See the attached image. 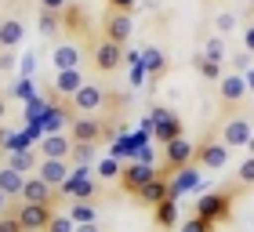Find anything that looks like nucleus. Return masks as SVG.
I'll list each match as a JSON object with an SVG mask.
<instances>
[{
	"instance_id": "14",
	"label": "nucleus",
	"mask_w": 254,
	"mask_h": 232,
	"mask_svg": "<svg viewBox=\"0 0 254 232\" xmlns=\"http://www.w3.org/2000/svg\"><path fill=\"white\" fill-rule=\"evenodd\" d=\"M196 185H200V167H196V164L175 171L167 178V200H178V196H186L189 189H196Z\"/></svg>"
},
{
	"instance_id": "35",
	"label": "nucleus",
	"mask_w": 254,
	"mask_h": 232,
	"mask_svg": "<svg viewBox=\"0 0 254 232\" xmlns=\"http://www.w3.org/2000/svg\"><path fill=\"white\" fill-rule=\"evenodd\" d=\"M0 232H26V229H22V222L15 218V211H11V214L0 218Z\"/></svg>"
},
{
	"instance_id": "43",
	"label": "nucleus",
	"mask_w": 254,
	"mask_h": 232,
	"mask_svg": "<svg viewBox=\"0 0 254 232\" xmlns=\"http://www.w3.org/2000/svg\"><path fill=\"white\" fill-rule=\"evenodd\" d=\"M0 120H4V98H0Z\"/></svg>"
},
{
	"instance_id": "44",
	"label": "nucleus",
	"mask_w": 254,
	"mask_h": 232,
	"mask_svg": "<svg viewBox=\"0 0 254 232\" xmlns=\"http://www.w3.org/2000/svg\"><path fill=\"white\" fill-rule=\"evenodd\" d=\"M145 7H156V0H145Z\"/></svg>"
},
{
	"instance_id": "29",
	"label": "nucleus",
	"mask_w": 254,
	"mask_h": 232,
	"mask_svg": "<svg viewBox=\"0 0 254 232\" xmlns=\"http://www.w3.org/2000/svg\"><path fill=\"white\" fill-rule=\"evenodd\" d=\"M62 29V15H51V11H40V33L44 37H55Z\"/></svg>"
},
{
	"instance_id": "3",
	"label": "nucleus",
	"mask_w": 254,
	"mask_h": 232,
	"mask_svg": "<svg viewBox=\"0 0 254 232\" xmlns=\"http://www.w3.org/2000/svg\"><path fill=\"white\" fill-rule=\"evenodd\" d=\"M106 106H109V95H106V87H98V84H84L69 98V113H76V116H98Z\"/></svg>"
},
{
	"instance_id": "28",
	"label": "nucleus",
	"mask_w": 254,
	"mask_h": 232,
	"mask_svg": "<svg viewBox=\"0 0 254 232\" xmlns=\"http://www.w3.org/2000/svg\"><path fill=\"white\" fill-rule=\"evenodd\" d=\"M196 69H200V76L203 80H214V84H218V80H222L225 73H222V62H211V58H196Z\"/></svg>"
},
{
	"instance_id": "23",
	"label": "nucleus",
	"mask_w": 254,
	"mask_h": 232,
	"mask_svg": "<svg viewBox=\"0 0 254 232\" xmlns=\"http://www.w3.org/2000/svg\"><path fill=\"white\" fill-rule=\"evenodd\" d=\"M7 167H15L18 174H33L40 167V160L29 153V149H11V160H7Z\"/></svg>"
},
{
	"instance_id": "7",
	"label": "nucleus",
	"mask_w": 254,
	"mask_h": 232,
	"mask_svg": "<svg viewBox=\"0 0 254 232\" xmlns=\"http://www.w3.org/2000/svg\"><path fill=\"white\" fill-rule=\"evenodd\" d=\"M62 200V192L55 189V185H48L44 178H26V185H22V203H40V207H55Z\"/></svg>"
},
{
	"instance_id": "4",
	"label": "nucleus",
	"mask_w": 254,
	"mask_h": 232,
	"mask_svg": "<svg viewBox=\"0 0 254 232\" xmlns=\"http://www.w3.org/2000/svg\"><path fill=\"white\" fill-rule=\"evenodd\" d=\"M124 58H127L124 48L113 44V40H106V37L91 44V65H95L98 73H117V69L124 65Z\"/></svg>"
},
{
	"instance_id": "15",
	"label": "nucleus",
	"mask_w": 254,
	"mask_h": 232,
	"mask_svg": "<svg viewBox=\"0 0 254 232\" xmlns=\"http://www.w3.org/2000/svg\"><path fill=\"white\" fill-rule=\"evenodd\" d=\"M51 62H55V73H65V69H80L84 62V48L76 40H62L59 48L51 51Z\"/></svg>"
},
{
	"instance_id": "34",
	"label": "nucleus",
	"mask_w": 254,
	"mask_h": 232,
	"mask_svg": "<svg viewBox=\"0 0 254 232\" xmlns=\"http://www.w3.org/2000/svg\"><path fill=\"white\" fill-rule=\"evenodd\" d=\"M120 171H124L120 160H102V164H98V174H102V178H117Z\"/></svg>"
},
{
	"instance_id": "46",
	"label": "nucleus",
	"mask_w": 254,
	"mask_h": 232,
	"mask_svg": "<svg viewBox=\"0 0 254 232\" xmlns=\"http://www.w3.org/2000/svg\"><path fill=\"white\" fill-rule=\"evenodd\" d=\"M251 4H254V0H251Z\"/></svg>"
},
{
	"instance_id": "18",
	"label": "nucleus",
	"mask_w": 254,
	"mask_h": 232,
	"mask_svg": "<svg viewBox=\"0 0 254 232\" xmlns=\"http://www.w3.org/2000/svg\"><path fill=\"white\" fill-rule=\"evenodd\" d=\"M73 138L69 134H44L40 138V160H69Z\"/></svg>"
},
{
	"instance_id": "31",
	"label": "nucleus",
	"mask_w": 254,
	"mask_h": 232,
	"mask_svg": "<svg viewBox=\"0 0 254 232\" xmlns=\"http://www.w3.org/2000/svg\"><path fill=\"white\" fill-rule=\"evenodd\" d=\"M44 232H76V225H73V218H69V214H55L51 225L44 229Z\"/></svg>"
},
{
	"instance_id": "26",
	"label": "nucleus",
	"mask_w": 254,
	"mask_h": 232,
	"mask_svg": "<svg viewBox=\"0 0 254 232\" xmlns=\"http://www.w3.org/2000/svg\"><path fill=\"white\" fill-rule=\"evenodd\" d=\"M175 222H178V200H164L156 207V225L160 229H171Z\"/></svg>"
},
{
	"instance_id": "45",
	"label": "nucleus",
	"mask_w": 254,
	"mask_h": 232,
	"mask_svg": "<svg viewBox=\"0 0 254 232\" xmlns=\"http://www.w3.org/2000/svg\"><path fill=\"white\" fill-rule=\"evenodd\" d=\"M4 200H7V196H4V192H0V207H4Z\"/></svg>"
},
{
	"instance_id": "6",
	"label": "nucleus",
	"mask_w": 254,
	"mask_h": 232,
	"mask_svg": "<svg viewBox=\"0 0 254 232\" xmlns=\"http://www.w3.org/2000/svg\"><path fill=\"white\" fill-rule=\"evenodd\" d=\"M229 203H233V192H229V189L207 192V196H200V203H196V218H203V222L218 225L222 218H229Z\"/></svg>"
},
{
	"instance_id": "42",
	"label": "nucleus",
	"mask_w": 254,
	"mask_h": 232,
	"mask_svg": "<svg viewBox=\"0 0 254 232\" xmlns=\"http://www.w3.org/2000/svg\"><path fill=\"white\" fill-rule=\"evenodd\" d=\"M76 232H102L98 222H91V225H76Z\"/></svg>"
},
{
	"instance_id": "16",
	"label": "nucleus",
	"mask_w": 254,
	"mask_h": 232,
	"mask_svg": "<svg viewBox=\"0 0 254 232\" xmlns=\"http://www.w3.org/2000/svg\"><path fill=\"white\" fill-rule=\"evenodd\" d=\"M22 37H26V22L18 15H4L0 18V51H15Z\"/></svg>"
},
{
	"instance_id": "39",
	"label": "nucleus",
	"mask_w": 254,
	"mask_h": 232,
	"mask_svg": "<svg viewBox=\"0 0 254 232\" xmlns=\"http://www.w3.org/2000/svg\"><path fill=\"white\" fill-rule=\"evenodd\" d=\"M244 48H247V55H254V26L244 29Z\"/></svg>"
},
{
	"instance_id": "2",
	"label": "nucleus",
	"mask_w": 254,
	"mask_h": 232,
	"mask_svg": "<svg viewBox=\"0 0 254 232\" xmlns=\"http://www.w3.org/2000/svg\"><path fill=\"white\" fill-rule=\"evenodd\" d=\"M65 200L73 203H84V200H98V178L91 174V167H76L73 174L65 178V185L59 189Z\"/></svg>"
},
{
	"instance_id": "24",
	"label": "nucleus",
	"mask_w": 254,
	"mask_h": 232,
	"mask_svg": "<svg viewBox=\"0 0 254 232\" xmlns=\"http://www.w3.org/2000/svg\"><path fill=\"white\" fill-rule=\"evenodd\" d=\"M142 69L149 76H160L167 69V58H164V51L160 48H142Z\"/></svg>"
},
{
	"instance_id": "17",
	"label": "nucleus",
	"mask_w": 254,
	"mask_h": 232,
	"mask_svg": "<svg viewBox=\"0 0 254 232\" xmlns=\"http://www.w3.org/2000/svg\"><path fill=\"white\" fill-rule=\"evenodd\" d=\"M247 95V76L244 73H225L218 80V98H222V106H233Z\"/></svg>"
},
{
	"instance_id": "33",
	"label": "nucleus",
	"mask_w": 254,
	"mask_h": 232,
	"mask_svg": "<svg viewBox=\"0 0 254 232\" xmlns=\"http://www.w3.org/2000/svg\"><path fill=\"white\" fill-rule=\"evenodd\" d=\"M214 26H218V33H233L236 29V15L233 11H222V15L214 18Z\"/></svg>"
},
{
	"instance_id": "20",
	"label": "nucleus",
	"mask_w": 254,
	"mask_h": 232,
	"mask_svg": "<svg viewBox=\"0 0 254 232\" xmlns=\"http://www.w3.org/2000/svg\"><path fill=\"white\" fill-rule=\"evenodd\" d=\"M29 174H18L15 167H0V192L7 196V200H22V185H26Z\"/></svg>"
},
{
	"instance_id": "1",
	"label": "nucleus",
	"mask_w": 254,
	"mask_h": 232,
	"mask_svg": "<svg viewBox=\"0 0 254 232\" xmlns=\"http://www.w3.org/2000/svg\"><path fill=\"white\" fill-rule=\"evenodd\" d=\"M109 134H113V127L102 120V116H76V120L69 123L73 145H98V142H106Z\"/></svg>"
},
{
	"instance_id": "30",
	"label": "nucleus",
	"mask_w": 254,
	"mask_h": 232,
	"mask_svg": "<svg viewBox=\"0 0 254 232\" xmlns=\"http://www.w3.org/2000/svg\"><path fill=\"white\" fill-rule=\"evenodd\" d=\"M203 58H211V62H222V58H225V44H222V37H211V40H207Z\"/></svg>"
},
{
	"instance_id": "27",
	"label": "nucleus",
	"mask_w": 254,
	"mask_h": 232,
	"mask_svg": "<svg viewBox=\"0 0 254 232\" xmlns=\"http://www.w3.org/2000/svg\"><path fill=\"white\" fill-rule=\"evenodd\" d=\"M95 164V145H73V153H69V167H91Z\"/></svg>"
},
{
	"instance_id": "22",
	"label": "nucleus",
	"mask_w": 254,
	"mask_h": 232,
	"mask_svg": "<svg viewBox=\"0 0 254 232\" xmlns=\"http://www.w3.org/2000/svg\"><path fill=\"white\" fill-rule=\"evenodd\" d=\"M84 84H87V80H84V73H80V69H65V73H55V91H59L62 98H73Z\"/></svg>"
},
{
	"instance_id": "10",
	"label": "nucleus",
	"mask_w": 254,
	"mask_h": 232,
	"mask_svg": "<svg viewBox=\"0 0 254 232\" xmlns=\"http://www.w3.org/2000/svg\"><path fill=\"white\" fill-rule=\"evenodd\" d=\"M251 138H254V131H251L247 116H229L222 123V138L218 142H225L229 149H240V145H251Z\"/></svg>"
},
{
	"instance_id": "36",
	"label": "nucleus",
	"mask_w": 254,
	"mask_h": 232,
	"mask_svg": "<svg viewBox=\"0 0 254 232\" xmlns=\"http://www.w3.org/2000/svg\"><path fill=\"white\" fill-rule=\"evenodd\" d=\"M69 7V0H40V11H51V15H62Z\"/></svg>"
},
{
	"instance_id": "9",
	"label": "nucleus",
	"mask_w": 254,
	"mask_h": 232,
	"mask_svg": "<svg viewBox=\"0 0 254 232\" xmlns=\"http://www.w3.org/2000/svg\"><path fill=\"white\" fill-rule=\"evenodd\" d=\"M15 218L22 222L26 232H44V229L51 225L55 211H51V207H40V203H18L15 207Z\"/></svg>"
},
{
	"instance_id": "21",
	"label": "nucleus",
	"mask_w": 254,
	"mask_h": 232,
	"mask_svg": "<svg viewBox=\"0 0 254 232\" xmlns=\"http://www.w3.org/2000/svg\"><path fill=\"white\" fill-rule=\"evenodd\" d=\"M134 200L145 203V207H160L167 200V178H153L149 185H142V189L134 192Z\"/></svg>"
},
{
	"instance_id": "12",
	"label": "nucleus",
	"mask_w": 254,
	"mask_h": 232,
	"mask_svg": "<svg viewBox=\"0 0 254 232\" xmlns=\"http://www.w3.org/2000/svg\"><path fill=\"white\" fill-rule=\"evenodd\" d=\"M153 134H156V142H175V138H182V120H178V113H171V109H153Z\"/></svg>"
},
{
	"instance_id": "40",
	"label": "nucleus",
	"mask_w": 254,
	"mask_h": 232,
	"mask_svg": "<svg viewBox=\"0 0 254 232\" xmlns=\"http://www.w3.org/2000/svg\"><path fill=\"white\" fill-rule=\"evenodd\" d=\"M0 69H15V55L11 51H0Z\"/></svg>"
},
{
	"instance_id": "25",
	"label": "nucleus",
	"mask_w": 254,
	"mask_h": 232,
	"mask_svg": "<svg viewBox=\"0 0 254 232\" xmlns=\"http://www.w3.org/2000/svg\"><path fill=\"white\" fill-rule=\"evenodd\" d=\"M69 218H73V225H91V222H98V207H95V200L73 203V207H69Z\"/></svg>"
},
{
	"instance_id": "37",
	"label": "nucleus",
	"mask_w": 254,
	"mask_h": 232,
	"mask_svg": "<svg viewBox=\"0 0 254 232\" xmlns=\"http://www.w3.org/2000/svg\"><path fill=\"white\" fill-rule=\"evenodd\" d=\"M240 185H254V156L240 167Z\"/></svg>"
},
{
	"instance_id": "8",
	"label": "nucleus",
	"mask_w": 254,
	"mask_h": 232,
	"mask_svg": "<svg viewBox=\"0 0 254 232\" xmlns=\"http://www.w3.org/2000/svg\"><path fill=\"white\" fill-rule=\"evenodd\" d=\"M102 33H106V40L127 48V40H131V33H134V22H131V15H127V11H113V7H109L106 22H102Z\"/></svg>"
},
{
	"instance_id": "32",
	"label": "nucleus",
	"mask_w": 254,
	"mask_h": 232,
	"mask_svg": "<svg viewBox=\"0 0 254 232\" xmlns=\"http://www.w3.org/2000/svg\"><path fill=\"white\" fill-rule=\"evenodd\" d=\"M178 232H214V225H211V222H203V218H196V214H192L189 222H182V229H178Z\"/></svg>"
},
{
	"instance_id": "19",
	"label": "nucleus",
	"mask_w": 254,
	"mask_h": 232,
	"mask_svg": "<svg viewBox=\"0 0 254 232\" xmlns=\"http://www.w3.org/2000/svg\"><path fill=\"white\" fill-rule=\"evenodd\" d=\"M69 174H73L69 160H40V167H37V178H44L48 185H55V189H62Z\"/></svg>"
},
{
	"instance_id": "41",
	"label": "nucleus",
	"mask_w": 254,
	"mask_h": 232,
	"mask_svg": "<svg viewBox=\"0 0 254 232\" xmlns=\"http://www.w3.org/2000/svg\"><path fill=\"white\" fill-rule=\"evenodd\" d=\"M22 62H26V65H22V73H33V65H37V55H26Z\"/></svg>"
},
{
	"instance_id": "13",
	"label": "nucleus",
	"mask_w": 254,
	"mask_h": 232,
	"mask_svg": "<svg viewBox=\"0 0 254 232\" xmlns=\"http://www.w3.org/2000/svg\"><path fill=\"white\" fill-rule=\"evenodd\" d=\"M153 178H160L156 167H153V164H138V160H134V164H127V167L120 171V185H124V189L131 192V196L142 189V185H149Z\"/></svg>"
},
{
	"instance_id": "5",
	"label": "nucleus",
	"mask_w": 254,
	"mask_h": 232,
	"mask_svg": "<svg viewBox=\"0 0 254 232\" xmlns=\"http://www.w3.org/2000/svg\"><path fill=\"white\" fill-rule=\"evenodd\" d=\"M189 164H196V149L186 142V138H175V142L164 145V174H160V178H171L175 171L189 167Z\"/></svg>"
},
{
	"instance_id": "38",
	"label": "nucleus",
	"mask_w": 254,
	"mask_h": 232,
	"mask_svg": "<svg viewBox=\"0 0 254 232\" xmlns=\"http://www.w3.org/2000/svg\"><path fill=\"white\" fill-rule=\"evenodd\" d=\"M109 7H113V11H127V15H131L134 0H109Z\"/></svg>"
},
{
	"instance_id": "11",
	"label": "nucleus",
	"mask_w": 254,
	"mask_h": 232,
	"mask_svg": "<svg viewBox=\"0 0 254 232\" xmlns=\"http://www.w3.org/2000/svg\"><path fill=\"white\" fill-rule=\"evenodd\" d=\"M229 164V145L225 142H203L196 149V167L200 171H222Z\"/></svg>"
}]
</instances>
